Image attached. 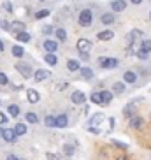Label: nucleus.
I'll use <instances>...</instances> for the list:
<instances>
[{
	"instance_id": "nucleus-1",
	"label": "nucleus",
	"mask_w": 151,
	"mask_h": 160,
	"mask_svg": "<svg viewBox=\"0 0 151 160\" xmlns=\"http://www.w3.org/2000/svg\"><path fill=\"white\" fill-rule=\"evenodd\" d=\"M79 25L81 27H90L91 25V12L88 9H85L79 14Z\"/></svg>"
},
{
	"instance_id": "nucleus-2",
	"label": "nucleus",
	"mask_w": 151,
	"mask_h": 160,
	"mask_svg": "<svg viewBox=\"0 0 151 160\" xmlns=\"http://www.w3.org/2000/svg\"><path fill=\"white\" fill-rule=\"evenodd\" d=\"M16 69H18V71L21 72V76H23V78H27V79H28L30 76H32V69H30L28 63H23V62H19V63H16Z\"/></svg>"
},
{
	"instance_id": "nucleus-3",
	"label": "nucleus",
	"mask_w": 151,
	"mask_h": 160,
	"mask_svg": "<svg viewBox=\"0 0 151 160\" xmlns=\"http://www.w3.org/2000/svg\"><path fill=\"white\" fill-rule=\"evenodd\" d=\"M77 49H79V53H88L91 49V42L88 39H79L77 41Z\"/></svg>"
},
{
	"instance_id": "nucleus-4",
	"label": "nucleus",
	"mask_w": 151,
	"mask_h": 160,
	"mask_svg": "<svg viewBox=\"0 0 151 160\" xmlns=\"http://www.w3.org/2000/svg\"><path fill=\"white\" fill-rule=\"evenodd\" d=\"M49 76H51V72H49V71H44V69H39V71H35V72H33V79L37 81V83H41V81L47 79Z\"/></svg>"
},
{
	"instance_id": "nucleus-5",
	"label": "nucleus",
	"mask_w": 151,
	"mask_h": 160,
	"mask_svg": "<svg viewBox=\"0 0 151 160\" xmlns=\"http://www.w3.org/2000/svg\"><path fill=\"white\" fill-rule=\"evenodd\" d=\"M100 63H102V67H105V69H114V67H118V60H116V58H100Z\"/></svg>"
},
{
	"instance_id": "nucleus-6",
	"label": "nucleus",
	"mask_w": 151,
	"mask_h": 160,
	"mask_svg": "<svg viewBox=\"0 0 151 160\" xmlns=\"http://www.w3.org/2000/svg\"><path fill=\"white\" fill-rule=\"evenodd\" d=\"M111 9L116 11V12H121V11L127 9V2L125 0H114L113 4H111Z\"/></svg>"
},
{
	"instance_id": "nucleus-7",
	"label": "nucleus",
	"mask_w": 151,
	"mask_h": 160,
	"mask_svg": "<svg viewBox=\"0 0 151 160\" xmlns=\"http://www.w3.org/2000/svg\"><path fill=\"white\" fill-rule=\"evenodd\" d=\"M71 99H72V102H74V104H85L86 95L83 93V92H74V93L71 95Z\"/></svg>"
},
{
	"instance_id": "nucleus-8",
	"label": "nucleus",
	"mask_w": 151,
	"mask_h": 160,
	"mask_svg": "<svg viewBox=\"0 0 151 160\" xmlns=\"http://www.w3.org/2000/svg\"><path fill=\"white\" fill-rule=\"evenodd\" d=\"M2 137H4L7 142H14L16 141V132L12 130V128H5L4 134H2Z\"/></svg>"
},
{
	"instance_id": "nucleus-9",
	"label": "nucleus",
	"mask_w": 151,
	"mask_h": 160,
	"mask_svg": "<svg viewBox=\"0 0 151 160\" xmlns=\"http://www.w3.org/2000/svg\"><path fill=\"white\" fill-rule=\"evenodd\" d=\"M67 123H69V118L65 116V114H60V116H56V122H55V127L58 128H65Z\"/></svg>"
},
{
	"instance_id": "nucleus-10",
	"label": "nucleus",
	"mask_w": 151,
	"mask_h": 160,
	"mask_svg": "<svg viewBox=\"0 0 151 160\" xmlns=\"http://www.w3.org/2000/svg\"><path fill=\"white\" fill-rule=\"evenodd\" d=\"M9 30H12V32H16V33L25 32V23H21V21H12V23L9 25Z\"/></svg>"
},
{
	"instance_id": "nucleus-11",
	"label": "nucleus",
	"mask_w": 151,
	"mask_h": 160,
	"mask_svg": "<svg viewBox=\"0 0 151 160\" xmlns=\"http://www.w3.org/2000/svg\"><path fill=\"white\" fill-rule=\"evenodd\" d=\"M27 97H28V100H30L32 104L39 102V99H41V95H39L37 90H28V92H27Z\"/></svg>"
},
{
	"instance_id": "nucleus-12",
	"label": "nucleus",
	"mask_w": 151,
	"mask_h": 160,
	"mask_svg": "<svg viewBox=\"0 0 151 160\" xmlns=\"http://www.w3.org/2000/svg\"><path fill=\"white\" fill-rule=\"evenodd\" d=\"M44 49L49 51V53H55L58 49V42L56 41H46V42H44Z\"/></svg>"
},
{
	"instance_id": "nucleus-13",
	"label": "nucleus",
	"mask_w": 151,
	"mask_h": 160,
	"mask_svg": "<svg viewBox=\"0 0 151 160\" xmlns=\"http://www.w3.org/2000/svg\"><path fill=\"white\" fill-rule=\"evenodd\" d=\"M123 79H125V83H135L137 81V76H135V72H132V71H128V72H125L123 74Z\"/></svg>"
},
{
	"instance_id": "nucleus-14",
	"label": "nucleus",
	"mask_w": 151,
	"mask_h": 160,
	"mask_svg": "<svg viewBox=\"0 0 151 160\" xmlns=\"http://www.w3.org/2000/svg\"><path fill=\"white\" fill-rule=\"evenodd\" d=\"M134 128H142V125H144V120H142L141 116H132V123H130Z\"/></svg>"
},
{
	"instance_id": "nucleus-15",
	"label": "nucleus",
	"mask_w": 151,
	"mask_h": 160,
	"mask_svg": "<svg viewBox=\"0 0 151 160\" xmlns=\"http://www.w3.org/2000/svg\"><path fill=\"white\" fill-rule=\"evenodd\" d=\"M113 37H114V33L111 32V30H104V32L99 33V39H100V41H111Z\"/></svg>"
},
{
	"instance_id": "nucleus-16",
	"label": "nucleus",
	"mask_w": 151,
	"mask_h": 160,
	"mask_svg": "<svg viewBox=\"0 0 151 160\" xmlns=\"http://www.w3.org/2000/svg\"><path fill=\"white\" fill-rule=\"evenodd\" d=\"M44 60H46V63H49V65H56V63H58V58H56L55 53H47Z\"/></svg>"
},
{
	"instance_id": "nucleus-17",
	"label": "nucleus",
	"mask_w": 151,
	"mask_h": 160,
	"mask_svg": "<svg viewBox=\"0 0 151 160\" xmlns=\"http://www.w3.org/2000/svg\"><path fill=\"white\" fill-rule=\"evenodd\" d=\"M16 39H18L19 42H28L30 41V33L28 32H19V33H16Z\"/></svg>"
},
{
	"instance_id": "nucleus-18",
	"label": "nucleus",
	"mask_w": 151,
	"mask_h": 160,
	"mask_svg": "<svg viewBox=\"0 0 151 160\" xmlns=\"http://www.w3.org/2000/svg\"><path fill=\"white\" fill-rule=\"evenodd\" d=\"M113 92L114 93H125V83H114L113 85Z\"/></svg>"
},
{
	"instance_id": "nucleus-19",
	"label": "nucleus",
	"mask_w": 151,
	"mask_h": 160,
	"mask_svg": "<svg viewBox=\"0 0 151 160\" xmlns=\"http://www.w3.org/2000/svg\"><path fill=\"white\" fill-rule=\"evenodd\" d=\"M14 132H16V136H23V134H27V125L18 123V125L14 127Z\"/></svg>"
},
{
	"instance_id": "nucleus-20",
	"label": "nucleus",
	"mask_w": 151,
	"mask_h": 160,
	"mask_svg": "<svg viewBox=\"0 0 151 160\" xmlns=\"http://www.w3.org/2000/svg\"><path fill=\"white\" fill-rule=\"evenodd\" d=\"M67 69H69V71H77V69H79V62L77 60H69L67 62Z\"/></svg>"
},
{
	"instance_id": "nucleus-21",
	"label": "nucleus",
	"mask_w": 151,
	"mask_h": 160,
	"mask_svg": "<svg viewBox=\"0 0 151 160\" xmlns=\"http://www.w3.org/2000/svg\"><path fill=\"white\" fill-rule=\"evenodd\" d=\"M81 74H83L85 79H91V78H93V71L88 69V67H83V69H81Z\"/></svg>"
},
{
	"instance_id": "nucleus-22",
	"label": "nucleus",
	"mask_w": 151,
	"mask_h": 160,
	"mask_svg": "<svg viewBox=\"0 0 151 160\" xmlns=\"http://www.w3.org/2000/svg\"><path fill=\"white\" fill-rule=\"evenodd\" d=\"M102 23H104V25H111V23H114V14H111V12L104 14V16H102Z\"/></svg>"
},
{
	"instance_id": "nucleus-23",
	"label": "nucleus",
	"mask_w": 151,
	"mask_h": 160,
	"mask_svg": "<svg viewBox=\"0 0 151 160\" xmlns=\"http://www.w3.org/2000/svg\"><path fill=\"white\" fill-rule=\"evenodd\" d=\"M12 55H14V57H18V58H21L25 55V49L21 46H12Z\"/></svg>"
},
{
	"instance_id": "nucleus-24",
	"label": "nucleus",
	"mask_w": 151,
	"mask_h": 160,
	"mask_svg": "<svg viewBox=\"0 0 151 160\" xmlns=\"http://www.w3.org/2000/svg\"><path fill=\"white\" fill-rule=\"evenodd\" d=\"M100 95H102V104H109L111 99H113V93L111 92H100Z\"/></svg>"
},
{
	"instance_id": "nucleus-25",
	"label": "nucleus",
	"mask_w": 151,
	"mask_h": 160,
	"mask_svg": "<svg viewBox=\"0 0 151 160\" xmlns=\"http://www.w3.org/2000/svg\"><path fill=\"white\" fill-rule=\"evenodd\" d=\"M141 51H144V53H149V51H151V41H149V39L142 41V44H141Z\"/></svg>"
},
{
	"instance_id": "nucleus-26",
	"label": "nucleus",
	"mask_w": 151,
	"mask_h": 160,
	"mask_svg": "<svg viewBox=\"0 0 151 160\" xmlns=\"http://www.w3.org/2000/svg\"><path fill=\"white\" fill-rule=\"evenodd\" d=\"M104 114L102 113H99V114H95L93 118H91V125H100V123H102V120H104Z\"/></svg>"
},
{
	"instance_id": "nucleus-27",
	"label": "nucleus",
	"mask_w": 151,
	"mask_h": 160,
	"mask_svg": "<svg viewBox=\"0 0 151 160\" xmlns=\"http://www.w3.org/2000/svg\"><path fill=\"white\" fill-rule=\"evenodd\" d=\"M7 111H9L11 116H18V114H19V108L16 106V104H11L9 108H7Z\"/></svg>"
},
{
	"instance_id": "nucleus-28",
	"label": "nucleus",
	"mask_w": 151,
	"mask_h": 160,
	"mask_svg": "<svg viewBox=\"0 0 151 160\" xmlns=\"http://www.w3.org/2000/svg\"><path fill=\"white\" fill-rule=\"evenodd\" d=\"M56 37H58V41H61V42H63V41H67V32L63 28H58L56 30Z\"/></svg>"
},
{
	"instance_id": "nucleus-29",
	"label": "nucleus",
	"mask_w": 151,
	"mask_h": 160,
	"mask_svg": "<svg viewBox=\"0 0 151 160\" xmlns=\"http://www.w3.org/2000/svg\"><path fill=\"white\" fill-rule=\"evenodd\" d=\"M91 102L102 104V95H100V92H95V93H91Z\"/></svg>"
},
{
	"instance_id": "nucleus-30",
	"label": "nucleus",
	"mask_w": 151,
	"mask_h": 160,
	"mask_svg": "<svg viewBox=\"0 0 151 160\" xmlns=\"http://www.w3.org/2000/svg\"><path fill=\"white\" fill-rule=\"evenodd\" d=\"M55 122H56V118L55 116H46V120H44L46 127H55Z\"/></svg>"
},
{
	"instance_id": "nucleus-31",
	"label": "nucleus",
	"mask_w": 151,
	"mask_h": 160,
	"mask_svg": "<svg viewBox=\"0 0 151 160\" xmlns=\"http://www.w3.org/2000/svg\"><path fill=\"white\" fill-rule=\"evenodd\" d=\"M27 122H30V123H37V114L35 113H27Z\"/></svg>"
},
{
	"instance_id": "nucleus-32",
	"label": "nucleus",
	"mask_w": 151,
	"mask_h": 160,
	"mask_svg": "<svg viewBox=\"0 0 151 160\" xmlns=\"http://www.w3.org/2000/svg\"><path fill=\"white\" fill-rule=\"evenodd\" d=\"M46 16H49V11H47V9H44V11H39V12H35V18H37V19H42V18H46Z\"/></svg>"
},
{
	"instance_id": "nucleus-33",
	"label": "nucleus",
	"mask_w": 151,
	"mask_h": 160,
	"mask_svg": "<svg viewBox=\"0 0 151 160\" xmlns=\"http://www.w3.org/2000/svg\"><path fill=\"white\" fill-rule=\"evenodd\" d=\"M132 113H134V106L132 104H128L127 109H123V114H125V116H132Z\"/></svg>"
},
{
	"instance_id": "nucleus-34",
	"label": "nucleus",
	"mask_w": 151,
	"mask_h": 160,
	"mask_svg": "<svg viewBox=\"0 0 151 160\" xmlns=\"http://www.w3.org/2000/svg\"><path fill=\"white\" fill-rule=\"evenodd\" d=\"M63 151H65V155H74V146L65 144V146H63Z\"/></svg>"
},
{
	"instance_id": "nucleus-35",
	"label": "nucleus",
	"mask_w": 151,
	"mask_h": 160,
	"mask_svg": "<svg viewBox=\"0 0 151 160\" xmlns=\"http://www.w3.org/2000/svg\"><path fill=\"white\" fill-rule=\"evenodd\" d=\"M113 144H114V146H118V148H121V150H127V148H128V146L125 144V142H121V141H116V139L113 141Z\"/></svg>"
},
{
	"instance_id": "nucleus-36",
	"label": "nucleus",
	"mask_w": 151,
	"mask_h": 160,
	"mask_svg": "<svg viewBox=\"0 0 151 160\" xmlns=\"http://www.w3.org/2000/svg\"><path fill=\"white\" fill-rule=\"evenodd\" d=\"M9 83V79H7V76L4 74V72H0V85H7Z\"/></svg>"
},
{
	"instance_id": "nucleus-37",
	"label": "nucleus",
	"mask_w": 151,
	"mask_h": 160,
	"mask_svg": "<svg viewBox=\"0 0 151 160\" xmlns=\"http://www.w3.org/2000/svg\"><path fill=\"white\" fill-rule=\"evenodd\" d=\"M4 9L7 11V12H12V5H11L9 0H5V2H4Z\"/></svg>"
},
{
	"instance_id": "nucleus-38",
	"label": "nucleus",
	"mask_w": 151,
	"mask_h": 160,
	"mask_svg": "<svg viewBox=\"0 0 151 160\" xmlns=\"http://www.w3.org/2000/svg\"><path fill=\"white\" fill-rule=\"evenodd\" d=\"M137 57L142 58V60H146V58H148V53H144V51H141V49H139V51H137Z\"/></svg>"
},
{
	"instance_id": "nucleus-39",
	"label": "nucleus",
	"mask_w": 151,
	"mask_h": 160,
	"mask_svg": "<svg viewBox=\"0 0 151 160\" xmlns=\"http://www.w3.org/2000/svg\"><path fill=\"white\" fill-rule=\"evenodd\" d=\"M46 157H47V160H61L58 155H53V153H47Z\"/></svg>"
},
{
	"instance_id": "nucleus-40",
	"label": "nucleus",
	"mask_w": 151,
	"mask_h": 160,
	"mask_svg": "<svg viewBox=\"0 0 151 160\" xmlns=\"http://www.w3.org/2000/svg\"><path fill=\"white\" fill-rule=\"evenodd\" d=\"M42 32H44V33H51V32H53V27H51V25H46V27L42 28Z\"/></svg>"
},
{
	"instance_id": "nucleus-41",
	"label": "nucleus",
	"mask_w": 151,
	"mask_h": 160,
	"mask_svg": "<svg viewBox=\"0 0 151 160\" xmlns=\"http://www.w3.org/2000/svg\"><path fill=\"white\" fill-rule=\"evenodd\" d=\"M81 58H85V60H88V53H79Z\"/></svg>"
},
{
	"instance_id": "nucleus-42",
	"label": "nucleus",
	"mask_w": 151,
	"mask_h": 160,
	"mask_svg": "<svg viewBox=\"0 0 151 160\" xmlns=\"http://www.w3.org/2000/svg\"><path fill=\"white\" fill-rule=\"evenodd\" d=\"M0 118H2V123H7V116L5 114H0Z\"/></svg>"
},
{
	"instance_id": "nucleus-43",
	"label": "nucleus",
	"mask_w": 151,
	"mask_h": 160,
	"mask_svg": "<svg viewBox=\"0 0 151 160\" xmlns=\"http://www.w3.org/2000/svg\"><path fill=\"white\" fill-rule=\"evenodd\" d=\"M7 160H19V158H18V157H14V155H9V157H7Z\"/></svg>"
},
{
	"instance_id": "nucleus-44",
	"label": "nucleus",
	"mask_w": 151,
	"mask_h": 160,
	"mask_svg": "<svg viewBox=\"0 0 151 160\" xmlns=\"http://www.w3.org/2000/svg\"><path fill=\"white\" fill-rule=\"evenodd\" d=\"M130 2H132V4H141L142 0H130Z\"/></svg>"
},
{
	"instance_id": "nucleus-45",
	"label": "nucleus",
	"mask_w": 151,
	"mask_h": 160,
	"mask_svg": "<svg viewBox=\"0 0 151 160\" xmlns=\"http://www.w3.org/2000/svg\"><path fill=\"white\" fill-rule=\"evenodd\" d=\"M0 51H4V42L0 41Z\"/></svg>"
},
{
	"instance_id": "nucleus-46",
	"label": "nucleus",
	"mask_w": 151,
	"mask_h": 160,
	"mask_svg": "<svg viewBox=\"0 0 151 160\" xmlns=\"http://www.w3.org/2000/svg\"><path fill=\"white\" fill-rule=\"evenodd\" d=\"M118 160H128V158H125V157H119V158Z\"/></svg>"
},
{
	"instance_id": "nucleus-47",
	"label": "nucleus",
	"mask_w": 151,
	"mask_h": 160,
	"mask_svg": "<svg viewBox=\"0 0 151 160\" xmlns=\"http://www.w3.org/2000/svg\"><path fill=\"white\" fill-rule=\"evenodd\" d=\"M2 134H4V130H2V128H0V137H2Z\"/></svg>"
},
{
	"instance_id": "nucleus-48",
	"label": "nucleus",
	"mask_w": 151,
	"mask_h": 160,
	"mask_svg": "<svg viewBox=\"0 0 151 160\" xmlns=\"http://www.w3.org/2000/svg\"><path fill=\"white\" fill-rule=\"evenodd\" d=\"M149 18H151V12H149Z\"/></svg>"
}]
</instances>
